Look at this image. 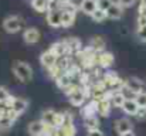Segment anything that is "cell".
Returning a JSON list of instances; mask_svg holds the SVG:
<instances>
[{
    "label": "cell",
    "mask_w": 146,
    "mask_h": 136,
    "mask_svg": "<svg viewBox=\"0 0 146 136\" xmlns=\"http://www.w3.org/2000/svg\"><path fill=\"white\" fill-rule=\"evenodd\" d=\"M11 70H13L14 77H16L20 82H29V81H31V78H33V68H31V65H30L29 62H26V61H20V60L14 61Z\"/></svg>",
    "instance_id": "cell-1"
},
{
    "label": "cell",
    "mask_w": 146,
    "mask_h": 136,
    "mask_svg": "<svg viewBox=\"0 0 146 136\" xmlns=\"http://www.w3.org/2000/svg\"><path fill=\"white\" fill-rule=\"evenodd\" d=\"M23 24H24V20L14 14V16H9L3 20V29L9 33V34H16L19 33L21 29H23Z\"/></svg>",
    "instance_id": "cell-2"
},
{
    "label": "cell",
    "mask_w": 146,
    "mask_h": 136,
    "mask_svg": "<svg viewBox=\"0 0 146 136\" xmlns=\"http://www.w3.org/2000/svg\"><path fill=\"white\" fill-rule=\"evenodd\" d=\"M48 126L40 119V121H33L29 123L27 126V132L30 136H41V135H46L48 132Z\"/></svg>",
    "instance_id": "cell-3"
},
{
    "label": "cell",
    "mask_w": 146,
    "mask_h": 136,
    "mask_svg": "<svg viewBox=\"0 0 146 136\" xmlns=\"http://www.w3.org/2000/svg\"><path fill=\"white\" fill-rule=\"evenodd\" d=\"M47 23L52 29H58L62 26V10L61 9H50L47 11Z\"/></svg>",
    "instance_id": "cell-4"
},
{
    "label": "cell",
    "mask_w": 146,
    "mask_h": 136,
    "mask_svg": "<svg viewBox=\"0 0 146 136\" xmlns=\"http://www.w3.org/2000/svg\"><path fill=\"white\" fill-rule=\"evenodd\" d=\"M27 108H29V101L27 99H24V98H14L13 105L10 108V112H11V115L14 118H17L21 113H24Z\"/></svg>",
    "instance_id": "cell-5"
},
{
    "label": "cell",
    "mask_w": 146,
    "mask_h": 136,
    "mask_svg": "<svg viewBox=\"0 0 146 136\" xmlns=\"http://www.w3.org/2000/svg\"><path fill=\"white\" fill-rule=\"evenodd\" d=\"M67 94H68V98H70L71 105H74V106L84 105V102H85V94H84V91L81 90V88L74 87V90L68 91Z\"/></svg>",
    "instance_id": "cell-6"
},
{
    "label": "cell",
    "mask_w": 146,
    "mask_h": 136,
    "mask_svg": "<svg viewBox=\"0 0 146 136\" xmlns=\"http://www.w3.org/2000/svg\"><path fill=\"white\" fill-rule=\"evenodd\" d=\"M40 37H41L40 36V31L36 27H29V29H26L23 31V40H24L26 44H29V45H33V44H36V43H38Z\"/></svg>",
    "instance_id": "cell-7"
},
{
    "label": "cell",
    "mask_w": 146,
    "mask_h": 136,
    "mask_svg": "<svg viewBox=\"0 0 146 136\" xmlns=\"http://www.w3.org/2000/svg\"><path fill=\"white\" fill-rule=\"evenodd\" d=\"M57 61H58V57L51 51V50H47V51H44L41 55H40V62H41V65L43 67H46V68H54L55 65H57Z\"/></svg>",
    "instance_id": "cell-8"
},
{
    "label": "cell",
    "mask_w": 146,
    "mask_h": 136,
    "mask_svg": "<svg viewBox=\"0 0 146 136\" xmlns=\"http://www.w3.org/2000/svg\"><path fill=\"white\" fill-rule=\"evenodd\" d=\"M115 131H116L118 135L121 136L123 133H126V132L133 131V125H132V122L128 118H121V119L115 121Z\"/></svg>",
    "instance_id": "cell-9"
},
{
    "label": "cell",
    "mask_w": 146,
    "mask_h": 136,
    "mask_svg": "<svg viewBox=\"0 0 146 136\" xmlns=\"http://www.w3.org/2000/svg\"><path fill=\"white\" fill-rule=\"evenodd\" d=\"M80 10L87 14V16H92L98 10V0H81L80 3Z\"/></svg>",
    "instance_id": "cell-10"
},
{
    "label": "cell",
    "mask_w": 146,
    "mask_h": 136,
    "mask_svg": "<svg viewBox=\"0 0 146 136\" xmlns=\"http://www.w3.org/2000/svg\"><path fill=\"white\" fill-rule=\"evenodd\" d=\"M75 133H77L75 125L72 122H65L62 126L55 129L54 136H75Z\"/></svg>",
    "instance_id": "cell-11"
},
{
    "label": "cell",
    "mask_w": 146,
    "mask_h": 136,
    "mask_svg": "<svg viewBox=\"0 0 146 136\" xmlns=\"http://www.w3.org/2000/svg\"><path fill=\"white\" fill-rule=\"evenodd\" d=\"M142 87H143L142 81H141L139 78H135V77L129 78V80L125 82V90H128L129 92H132L135 96H136L139 92H142Z\"/></svg>",
    "instance_id": "cell-12"
},
{
    "label": "cell",
    "mask_w": 146,
    "mask_h": 136,
    "mask_svg": "<svg viewBox=\"0 0 146 136\" xmlns=\"http://www.w3.org/2000/svg\"><path fill=\"white\" fill-rule=\"evenodd\" d=\"M122 111L126 116H136V113L139 112V105L135 99H126V102L122 106Z\"/></svg>",
    "instance_id": "cell-13"
},
{
    "label": "cell",
    "mask_w": 146,
    "mask_h": 136,
    "mask_svg": "<svg viewBox=\"0 0 146 136\" xmlns=\"http://www.w3.org/2000/svg\"><path fill=\"white\" fill-rule=\"evenodd\" d=\"M97 61L102 68H109V67L113 64L115 58H113V54H112V52H109V51H104V52H99Z\"/></svg>",
    "instance_id": "cell-14"
},
{
    "label": "cell",
    "mask_w": 146,
    "mask_h": 136,
    "mask_svg": "<svg viewBox=\"0 0 146 136\" xmlns=\"http://www.w3.org/2000/svg\"><path fill=\"white\" fill-rule=\"evenodd\" d=\"M106 14H108V19H111V20H119L122 16H123V7L122 6H119L116 1L109 7V10L106 11Z\"/></svg>",
    "instance_id": "cell-15"
},
{
    "label": "cell",
    "mask_w": 146,
    "mask_h": 136,
    "mask_svg": "<svg viewBox=\"0 0 146 136\" xmlns=\"http://www.w3.org/2000/svg\"><path fill=\"white\" fill-rule=\"evenodd\" d=\"M50 50H51L58 58H60V57H64V55L67 54V51H70L65 41H57V43H54V44L50 47Z\"/></svg>",
    "instance_id": "cell-16"
},
{
    "label": "cell",
    "mask_w": 146,
    "mask_h": 136,
    "mask_svg": "<svg viewBox=\"0 0 146 136\" xmlns=\"http://www.w3.org/2000/svg\"><path fill=\"white\" fill-rule=\"evenodd\" d=\"M126 95L123 94V92H113L112 95H111V98H109V101H111V103L113 105V106H116V108H121L122 109V106H123V103L126 102Z\"/></svg>",
    "instance_id": "cell-17"
},
{
    "label": "cell",
    "mask_w": 146,
    "mask_h": 136,
    "mask_svg": "<svg viewBox=\"0 0 146 136\" xmlns=\"http://www.w3.org/2000/svg\"><path fill=\"white\" fill-rule=\"evenodd\" d=\"M31 7L37 13H47L50 10V1L48 0H31Z\"/></svg>",
    "instance_id": "cell-18"
},
{
    "label": "cell",
    "mask_w": 146,
    "mask_h": 136,
    "mask_svg": "<svg viewBox=\"0 0 146 136\" xmlns=\"http://www.w3.org/2000/svg\"><path fill=\"white\" fill-rule=\"evenodd\" d=\"M14 121H16V118L11 115V112H9L7 115H4V116L0 118V129H1V131H7V129H10V128L13 126Z\"/></svg>",
    "instance_id": "cell-19"
},
{
    "label": "cell",
    "mask_w": 146,
    "mask_h": 136,
    "mask_svg": "<svg viewBox=\"0 0 146 136\" xmlns=\"http://www.w3.org/2000/svg\"><path fill=\"white\" fill-rule=\"evenodd\" d=\"M111 101L109 99H102V101H98V113L101 116H108L109 112H111Z\"/></svg>",
    "instance_id": "cell-20"
},
{
    "label": "cell",
    "mask_w": 146,
    "mask_h": 136,
    "mask_svg": "<svg viewBox=\"0 0 146 136\" xmlns=\"http://www.w3.org/2000/svg\"><path fill=\"white\" fill-rule=\"evenodd\" d=\"M71 82H72V77L70 74H61L57 78V84L61 90H68L71 87Z\"/></svg>",
    "instance_id": "cell-21"
},
{
    "label": "cell",
    "mask_w": 146,
    "mask_h": 136,
    "mask_svg": "<svg viewBox=\"0 0 146 136\" xmlns=\"http://www.w3.org/2000/svg\"><path fill=\"white\" fill-rule=\"evenodd\" d=\"M91 48L95 51V52H104L105 51V41H104V38L102 37H99V36H95V37H92L91 38Z\"/></svg>",
    "instance_id": "cell-22"
},
{
    "label": "cell",
    "mask_w": 146,
    "mask_h": 136,
    "mask_svg": "<svg viewBox=\"0 0 146 136\" xmlns=\"http://www.w3.org/2000/svg\"><path fill=\"white\" fill-rule=\"evenodd\" d=\"M65 43L68 45V50H70V51H78V50L81 48V41H80L78 38H75V37L67 38Z\"/></svg>",
    "instance_id": "cell-23"
},
{
    "label": "cell",
    "mask_w": 146,
    "mask_h": 136,
    "mask_svg": "<svg viewBox=\"0 0 146 136\" xmlns=\"http://www.w3.org/2000/svg\"><path fill=\"white\" fill-rule=\"evenodd\" d=\"M91 19H92L95 23H102V21H105V20L108 19V14H106V11H104V10L98 9L97 11L91 16Z\"/></svg>",
    "instance_id": "cell-24"
},
{
    "label": "cell",
    "mask_w": 146,
    "mask_h": 136,
    "mask_svg": "<svg viewBox=\"0 0 146 136\" xmlns=\"http://www.w3.org/2000/svg\"><path fill=\"white\" fill-rule=\"evenodd\" d=\"M85 128L90 131H95L99 129V122H98L97 118H87V122H85Z\"/></svg>",
    "instance_id": "cell-25"
},
{
    "label": "cell",
    "mask_w": 146,
    "mask_h": 136,
    "mask_svg": "<svg viewBox=\"0 0 146 136\" xmlns=\"http://www.w3.org/2000/svg\"><path fill=\"white\" fill-rule=\"evenodd\" d=\"M135 101H136V103L139 105V108H146V92L145 91L139 92V94L135 96Z\"/></svg>",
    "instance_id": "cell-26"
},
{
    "label": "cell",
    "mask_w": 146,
    "mask_h": 136,
    "mask_svg": "<svg viewBox=\"0 0 146 136\" xmlns=\"http://www.w3.org/2000/svg\"><path fill=\"white\" fill-rule=\"evenodd\" d=\"M115 1L113 0H98V9L104 10V11H108L109 7L113 4Z\"/></svg>",
    "instance_id": "cell-27"
},
{
    "label": "cell",
    "mask_w": 146,
    "mask_h": 136,
    "mask_svg": "<svg viewBox=\"0 0 146 136\" xmlns=\"http://www.w3.org/2000/svg\"><path fill=\"white\" fill-rule=\"evenodd\" d=\"M136 34H138V37H139V38H141L142 41H145V43H146V24H142V26H138Z\"/></svg>",
    "instance_id": "cell-28"
},
{
    "label": "cell",
    "mask_w": 146,
    "mask_h": 136,
    "mask_svg": "<svg viewBox=\"0 0 146 136\" xmlns=\"http://www.w3.org/2000/svg\"><path fill=\"white\" fill-rule=\"evenodd\" d=\"M9 98H10L9 91L6 90V88H3V87H0V102H1V103H4Z\"/></svg>",
    "instance_id": "cell-29"
},
{
    "label": "cell",
    "mask_w": 146,
    "mask_h": 136,
    "mask_svg": "<svg viewBox=\"0 0 146 136\" xmlns=\"http://www.w3.org/2000/svg\"><path fill=\"white\" fill-rule=\"evenodd\" d=\"M135 1H136V0H116V3H118L119 6H122L123 9H126V7H132V6L135 4Z\"/></svg>",
    "instance_id": "cell-30"
},
{
    "label": "cell",
    "mask_w": 146,
    "mask_h": 136,
    "mask_svg": "<svg viewBox=\"0 0 146 136\" xmlns=\"http://www.w3.org/2000/svg\"><path fill=\"white\" fill-rule=\"evenodd\" d=\"M136 118H138L139 121L146 119V108H139V112L136 113Z\"/></svg>",
    "instance_id": "cell-31"
},
{
    "label": "cell",
    "mask_w": 146,
    "mask_h": 136,
    "mask_svg": "<svg viewBox=\"0 0 146 136\" xmlns=\"http://www.w3.org/2000/svg\"><path fill=\"white\" fill-rule=\"evenodd\" d=\"M88 136H105L99 129H95V131H90L88 132Z\"/></svg>",
    "instance_id": "cell-32"
},
{
    "label": "cell",
    "mask_w": 146,
    "mask_h": 136,
    "mask_svg": "<svg viewBox=\"0 0 146 136\" xmlns=\"http://www.w3.org/2000/svg\"><path fill=\"white\" fill-rule=\"evenodd\" d=\"M58 3H60V6L61 4H67V3H71V0H57Z\"/></svg>",
    "instance_id": "cell-33"
},
{
    "label": "cell",
    "mask_w": 146,
    "mask_h": 136,
    "mask_svg": "<svg viewBox=\"0 0 146 136\" xmlns=\"http://www.w3.org/2000/svg\"><path fill=\"white\" fill-rule=\"evenodd\" d=\"M121 136H135V133H133V131H131V132H126V133H123Z\"/></svg>",
    "instance_id": "cell-34"
},
{
    "label": "cell",
    "mask_w": 146,
    "mask_h": 136,
    "mask_svg": "<svg viewBox=\"0 0 146 136\" xmlns=\"http://www.w3.org/2000/svg\"><path fill=\"white\" fill-rule=\"evenodd\" d=\"M41 136H51V135H48V133H46V135H41Z\"/></svg>",
    "instance_id": "cell-35"
},
{
    "label": "cell",
    "mask_w": 146,
    "mask_h": 136,
    "mask_svg": "<svg viewBox=\"0 0 146 136\" xmlns=\"http://www.w3.org/2000/svg\"><path fill=\"white\" fill-rule=\"evenodd\" d=\"M142 3H145V4H146V0H142Z\"/></svg>",
    "instance_id": "cell-36"
},
{
    "label": "cell",
    "mask_w": 146,
    "mask_h": 136,
    "mask_svg": "<svg viewBox=\"0 0 146 136\" xmlns=\"http://www.w3.org/2000/svg\"><path fill=\"white\" fill-rule=\"evenodd\" d=\"M0 105H1V102H0Z\"/></svg>",
    "instance_id": "cell-37"
}]
</instances>
